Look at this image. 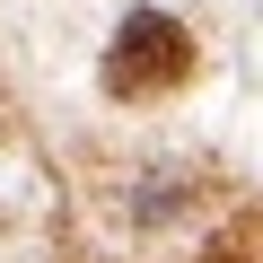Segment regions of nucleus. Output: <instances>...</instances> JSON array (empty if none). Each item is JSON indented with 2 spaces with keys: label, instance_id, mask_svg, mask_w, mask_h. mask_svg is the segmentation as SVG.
<instances>
[{
  "label": "nucleus",
  "instance_id": "obj_1",
  "mask_svg": "<svg viewBox=\"0 0 263 263\" xmlns=\"http://www.w3.org/2000/svg\"><path fill=\"white\" fill-rule=\"evenodd\" d=\"M193 70V35L167 9H132L105 44V97H167Z\"/></svg>",
  "mask_w": 263,
  "mask_h": 263
},
{
  "label": "nucleus",
  "instance_id": "obj_2",
  "mask_svg": "<svg viewBox=\"0 0 263 263\" xmlns=\"http://www.w3.org/2000/svg\"><path fill=\"white\" fill-rule=\"evenodd\" d=\"M193 202V176H176V167H158V176H141V193H132V211H141V228H158V219H176Z\"/></svg>",
  "mask_w": 263,
  "mask_h": 263
}]
</instances>
